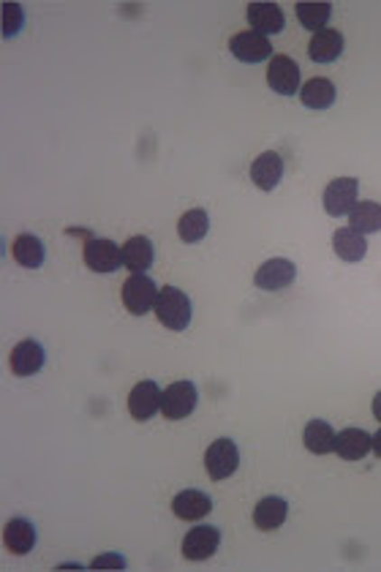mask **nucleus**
<instances>
[{
    "mask_svg": "<svg viewBox=\"0 0 381 572\" xmlns=\"http://www.w3.org/2000/svg\"><path fill=\"white\" fill-rule=\"evenodd\" d=\"M153 311H155L158 322L166 330H174V333H182L190 325V317H194V309H190L188 295L180 292L177 286H163V290L158 292Z\"/></svg>",
    "mask_w": 381,
    "mask_h": 572,
    "instance_id": "nucleus-1",
    "label": "nucleus"
},
{
    "mask_svg": "<svg viewBox=\"0 0 381 572\" xmlns=\"http://www.w3.org/2000/svg\"><path fill=\"white\" fill-rule=\"evenodd\" d=\"M158 292L161 290L153 278H147L144 272H131L123 283V306L131 317H144L155 309Z\"/></svg>",
    "mask_w": 381,
    "mask_h": 572,
    "instance_id": "nucleus-2",
    "label": "nucleus"
},
{
    "mask_svg": "<svg viewBox=\"0 0 381 572\" xmlns=\"http://www.w3.org/2000/svg\"><path fill=\"white\" fill-rule=\"evenodd\" d=\"M197 401H200V390L194 382H174L163 390L161 395V414L166 420H185L190 411L197 409Z\"/></svg>",
    "mask_w": 381,
    "mask_h": 572,
    "instance_id": "nucleus-3",
    "label": "nucleus"
},
{
    "mask_svg": "<svg viewBox=\"0 0 381 572\" xmlns=\"http://www.w3.org/2000/svg\"><path fill=\"white\" fill-rule=\"evenodd\" d=\"M237 466H240V450H237V445L229 437H221V439H216L208 447V453H205V469H208V475L216 483L232 477L237 472Z\"/></svg>",
    "mask_w": 381,
    "mask_h": 572,
    "instance_id": "nucleus-4",
    "label": "nucleus"
},
{
    "mask_svg": "<svg viewBox=\"0 0 381 572\" xmlns=\"http://www.w3.org/2000/svg\"><path fill=\"white\" fill-rule=\"evenodd\" d=\"M82 256L93 272H115L123 267V248L109 237H90Z\"/></svg>",
    "mask_w": 381,
    "mask_h": 572,
    "instance_id": "nucleus-5",
    "label": "nucleus"
},
{
    "mask_svg": "<svg viewBox=\"0 0 381 572\" xmlns=\"http://www.w3.org/2000/svg\"><path fill=\"white\" fill-rule=\"evenodd\" d=\"M297 278V267L294 262L283 259V256H275V259H267L256 275H254V283L259 286L262 292H283L286 286H292V281Z\"/></svg>",
    "mask_w": 381,
    "mask_h": 572,
    "instance_id": "nucleus-6",
    "label": "nucleus"
},
{
    "mask_svg": "<svg viewBox=\"0 0 381 572\" xmlns=\"http://www.w3.org/2000/svg\"><path fill=\"white\" fill-rule=\"evenodd\" d=\"M221 548L218 526H194L182 540V556L188 561H208Z\"/></svg>",
    "mask_w": 381,
    "mask_h": 572,
    "instance_id": "nucleus-7",
    "label": "nucleus"
},
{
    "mask_svg": "<svg viewBox=\"0 0 381 572\" xmlns=\"http://www.w3.org/2000/svg\"><path fill=\"white\" fill-rule=\"evenodd\" d=\"M357 191H359L357 178H338V180H332L324 189V197H321L324 210L330 216H335V218L338 216H348L354 210V205H357Z\"/></svg>",
    "mask_w": 381,
    "mask_h": 572,
    "instance_id": "nucleus-8",
    "label": "nucleus"
},
{
    "mask_svg": "<svg viewBox=\"0 0 381 572\" xmlns=\"http://www.w3.org/2000/svg\"><path fill=\"white\" fill-rule=\"evenodd\" d=\"M267 85L281 96L300 93V66L289 55H273L267 69Z\"/></svg>",
    "mask_w": 381,
    "mask_h": 572,
    "instance_id": "nucleus-9",
    "label": "nucleus"
},
{
    "mask_svg": "<svg viewBox=\"0 0 381 572\" xmlns=\"http://www.w3.org/2000/svg\"><path fill=\"white\" fill-rule=\"evenodd\" d=\"M161 395L163 392H161V387L155 382H150V379L139 382L131 390V395H128V411H131V417L139 420V422L153 420L155 411H161Z\"/></svg>",
    "mask_w": 381,
    "mask_h": 572,
    "instance_id": "nucleus-10",
    "label": "nucleus"
},
{
    "mask_svg": "<svg viewBox=\"0 0 381 572\" xmlns=\"http://www.w3.org/2000/svg\"><path fill=\"white\" fill-rule=\"evenodd\" d=\"M229 50L237 60L243 63H262L273 55V44L267 36L262 33H254V31H243L237 36H232L229 42Z\"/></svg>",
    "mask_w": 381,
    "mask_h": 572,
    "instance_id": "nucleus-11",
    "label": "nucleus"
},
{
    "mask_svg": "<svg viewBox=\"0 0 381 572\" xmlns=\"http://www.w3.org/2000/svg\"><path fill=\"white\" fill-rule=\"evenodd\" d=\"M47 363V352L39 341H20L14 349H12V357H9V365H12V374L14 376H33L44 368Z\"/></svg>",
    "mask_w": 381,
    "mask_h": 572,
    "instance_id": "nucleus-12",
    "label": "nucleus"
},
{
    "mask_svg": "<svg viewBox=\"0 0 381 572\" xmlns=\"http://www.w3.org/2000/svg\"><path fill=\"white\" fill-rule=\"evenodd\" d=\"M210 510H213V499L197 488H185L172 499V512L180 521H202L205 515H210Z\"/></svg>",
    "mask_w": 381,
    "mask_h": 572,
    "instance_id": "nucleus-13",
    "label": "nucleus"
},
{
    "mask_svg": "<svg viewBox=\"0 0 381 572\" xmlns=\"http://www.w3.org/2000/svg\"><path fill=\"white\" fill-rule=\"evenodd\" d=\"M373 450V437L362 428H346V431L335 434V453L343 461H359Z\"/></svg>",
    "mask_w": 381,
    "mask_h": 572,
    "instance_id": "nucleus-14",
    "label": "nucleus"
},
{
    "mask_svg": "<svg viewBox=\"0 0 381 572\" xmlns=\"http://www.w3.org/2000/svg\"><path fill=\"white\" fill-rule=\"evenodd\" d=\"M248 23H251V31L254 33L275 36V33L283 31L286 17H283V12H281L278 4H251L248 6Z\"/></svg>",
    "mask_w": 381,
    "mask_h": 572,
    "instance_id": "nucleus-15",
    "label": "nucleus"
},
{
    "mask_svg": "<svg viewBox=\"0 0 381 572\" xmlns=\"http://www.w3.org/2000/svg\"><path fill=\"white\" fill-rule=\"evenodd\" d=\"M155 262V248L144 235H134L123 243V267L131 272H147Z\"/></svg>",
    "mask_w": 381,
    "mask_h": 572,
    "instance_id": "nucleus-16",
    "label": "nucleus"
},
{
    "mask_svg": "<svg viewBox=\"0 0 381 572\" xmlns=\"http://www.w3.org/2000/svg\"><path fill=\"white\" fill-rule=\"evenodd\" d=\"M308 55L316 63H332L343 55V33L335 28H324L319 33H313L311 44H308Z\"/></svg>",
    "mask_w": 381,
    "mask_h": 572,
    "instance_id": "nucleus-17",
    "label": "nucleus"
},
{
    "mask_svg": "<svg viewBox=\"0 0 381 572\" xmlns=\"http://www.w3.org/2000/svg\"><path fill=\"white\" fill-rule=\"evenodd\" d=\"M283 178V159L275 151L262 153L254 164H251V180L262 189V191H273Z\"/></svg>",
    "mask_w": 381,
    "mask_h": 572,
    "instance_id": "nucleus-18",
    "label": "nucleus"
},
{
    "mask_svg": "<svg viewBox=\"0 0 381 572\" xmlns=\"http://www.w3.org/2000/svg\"><path fill=\"white\" fill-rule=\"evenodd\" d=\"M286 515H289V504L281 496H265L254 507V523H256L259 531H275V529H281L283 521H286Z\"/></svg>",
    "mask_w": 381,
    "mask_h": 572,
    "instance_id": "nucleus-19",
    "label": "nucleus"
},
{
    "mask_svg": "<svg viewBox=\"0 0 381 572\" xmlns=\"http://www.w3.org/2000/svg\"><path fill=\"white\" fill-rule=\"evenodd\" d=\"M332 248H335V254H338L343 262L354 264V262H362V259H365V254H367V240H365V235L357 232L354 226H343V229H338V232L332 235Z\"/></svg>",
    "mask_w": 381,
    "mask_h": 572,
    "instance_id": "nucleus-20",
    "label": "nucleus"
},
{
    "mask_svg": "<svg viewBox=\"0 0 381 572\" xmlns=\"http://www.w3.org/2000/svg\"><path fill=\"white\" fill-rule=\"evenodd\" d=\"M4 540H6V548H9L14 556H25V553H31L33 545H36V526H33L28 518H12V521L6 523Z\"/></svg>",
    "mask_w": 381,
    "mask_h": 572,
    "instance_id": "nucleus-21",
    "label": "nucleus"
},
{
    "mask_svg": "<svg viewBox=\"0 0 381 572\" xmlns=\"http://www.w3.org/2000/svg\"><path fill=\"white\" fill-rule=\"evenodd\" d=\"M302 442H305V450L313 453V456L335 453V431H332V425L324 422V420H311L305 425V431H302Z\"/></svg>",
    "mask_w": 381,
    "mask_h": 572,
    "instance_id": "nucleus-22",
    "label": "nucleus"
},
{
    "mask_svg": "<svg viewBox=\"0 0 381 572\" xmlns=\"http://www.w3.org/2000/svg\"><path fill=\"white\" fill-rule=\"evenodd\" d=\"M12 256L17 259V264L28 267V270H39L44 264V243L36 235H17L12 243Z\"/></svg>",
    "mask_w": 381,
    "mask_h": 572,
    "instance_id": "nucleus-23",
    "label": "nucleus"
},
{
    "mask_svg": "<svg viewBox=\"0 0 381 572\" xmlns=\"http://www.w3.org/2000/svg\"><path fill=\"white\" fill-rule=\"evenodd\" d=\"M300 101L308 106V109H330L335 104V85L324 77H316V79H308L302 88H300Z\"/></svg>",
    "mask_w": 381,
    "mask_h": 572,
    "instance_id": "nucleus-24",
    "label": "nucleus"
},
{
    "mask_svg": "<svg viewBox=\"0 0 381 572\" xmlns=\"http://www.w3.org/2000/svg\"><path fill=\"white\" fill-rule=\"evenodd\" d=\"M208 232H210V216H208V210H202V208H194V210L182 213L180 221H177V235H180L182 243H190V245H194V243H200Z\"/></svg>",
    "mask_w": 381,
    "mask_h": 572,
    "instance_id": "nucleus-25",
    "label": "nucleus"
},
{
    "mask_svg": "<svg viewBox=\"0 0 381 572\" xmlns=\"http://www.w3.org/2000/svg\"><path fill=\"white\" fill-rule=\"evenodd\" d=\"M348 221L357 232L370 235V232H381V205L378 202H359L354 205V210L348 213Z\"/></svg>",
    "mask_w": 381,
    "mask_h": 572,
    "instance_id": "nucleus-26",
    "label": "nucleus"
},
{
    "mask_svg": "<svg viewBox=\"0 0 381 572\" xmlns=\"http://www.w3.org/2000/svg\"><path fill=\"white\" fill-rule=\"evenodd\" d=\"M297 17H300L302 28L319 33L327 28V23L332 17V6L330 4H297Z\"/></svg>",
    "mask_w": 381,
    "mask_h": 572,
    "instance_id": "nucleus-27",
    "label": "nucleus"
},
{
    "mask_svg": "<svg viewBox=\"0 0 381 572\" xmlns=\"http://www.w3.org/2000/svg\"><path fill=\"white\" fill-rule=\"evenodd\" d=\"M104 567L123 569V567H125V558H123V556H101V558L93 561V569H104Z\"/></svg>",
    "mask_w": 381,
    "mask_h": 572,
    "instance_id": "nucleus-28",
    "label": "nucleus"
},
{
    "mask_svg": "<svg viewBox=\"0 0 381 572\" xmlns=\"http://www.w3.org/2000/svg\"><path fill=\"white\" fill-rule=\"evenodd\" d=\"M373 417H376V420L381 422V390H378V392L373 395Z\"/></svg>",
    "mask_w": 381,
    "mask_h": 572,
    "instance_id": "nucleus-29",
    "label": "nucleus"
},
{
    "mask_svg": "<svg viewBox=\"0 0 381 572\" xmlns=\"http://www.w3.org/2000/svg\"><path fill=\"white\" fill-rule=\"evenodd\" d=\"M373 453L381 458V431H378V434H373Z\"/></svg>",
    "mask_w": 381,
    "mask_h": 572,
    "instance_id": "nucleus-30",
    "label": "nucleus"
}]
</instances>
